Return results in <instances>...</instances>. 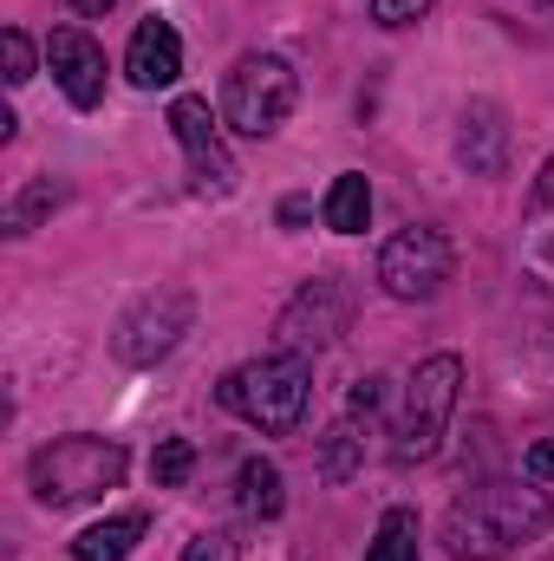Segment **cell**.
Wrapping results in <instances>:
<instances>
[{
    "instance_id": "obj_1",
    "label": "cell",
    "mask_w": 554,
    "mask_h": 561,
    "mask_svg": "<svg viewBox=\"0 0 554 561\" xmlns=\"http://www.w3.org/2000/svg\"><path fill=\"white\" fill-rule=\"evenodd\" d=\"M554 529V496L535 477H483L443 510V556L450 561H509L516 549Z\"/></svg>"
},
{
    "instance_id": "obj_2",
    "label": "cell",
    "mask_w": 554,
    "mask_h": 561,
    "mask_svg": "<svg viewBox=\"0 0 554 561\" xmlns=\"http://www.w3.org/2000/svg\"><path fill=\"white\" fill-rule=\"evenodd\" d=\"M131 470V450L118 437H92V431H72V437H53L33 450L26 463V490L46 503V510H72V503H99L125 483Z\"/></svg>"
},
{
    "instance_id": "obj_3",
    "label": "cell",
    "mask_w": 554,
    "mask_h": 561,
    "mask_svg": "<svg viewBox=\"0 0 554 561\" xmlns=\"http://www.w3.org/2000/svg\"><path fill=\"white\" fill-rule=\"evenodd\" d=\"M216 399H222V412L249 419L262 437H287V431H300L307 405H313V359L275 346V353L235 366V373L216 386Z\"/></svg>"
},
{
    "instance_id": "obj_4",
    "label": "cell",
    "mask_w": 554,
    "mask_h": 561,
    "mask_svg": "<svg viewBox=\"0 0 554 561\" xmlns=\"http://www.w3.org/2000/svg\"><path fill=\"white\" fill-rule=\"evenodd\" d=\"M457 399H463V359H457V353L417 359L412 379L399 386V412H392V463H424V457H437L443 431L457 419Z\"/></svg>"
},
{
    "instance_id": "obj_5",
    "label": "cell",
    "mask_w": 554,
    "mask_h": 561,
    "mask_svg": "<svg viewBox=\"0 0 554 561\" xmlns=\"http://www.w3.org/2000/svg\"><path fill=\"white\" fill-rule=\"evenodd\" d=\"M300 105V72L280 53H242L222 79V125L242 138H280Z\"/></svg>"
},
{
    "instance_id": "obj_6",
    "label": "cell",
    "mask_w": 554,
    "mask_h": 561,
    "mask_svg": "<svg viewBox=\"0 0 554 561\" xmlns=\"http://www.w3.org/2000/svg\"><path fill=\"white\" fill-rule=\"evenodd\" d=\"M189 327H196V300H189V287H150V294H138V300L118 313V327H112V353H118V366L150 373L157 359H170V353L183 346Z\"/></svg>"
},
{
    "instance_id": "obj_7",
    "label": "cell",
    "mask_w": 554,
    "mask_h": 561,
    "mask_svg": "<svg viewBox=\"0 0 554 561\" xmlns=\"http://www.w3.org/2000/svg\"><path fill=\"white\" fill-rule=\"evenodd\" d=\"M457 275V249H450V236L443 229H430V222H412V229H399L385 249H379V287L392 294V300H437L443 287Z\"/></svg>"
},
{
    "instance_id": "obj_8",
    "label": "cell",
    "mask_w": 554,
    "mask_h": 561,
    "mask_svg": "<svg viewBox=\"0 0 554 561\" xmlns=\"http://www.w3.org/2000/svg\"><path fill=\"white\" fill-rule=\"evenodd\" d=\"M346 327H353V287H346V275H320L280 307L275 346L280 353H307V359H313V353H326Z\"/></svg>"
},
{
    "instance_id": "obj_9",
    "label": "cell",
    "mask_w": 554,
    "mask_h": 561,
    "mask_svg": "<svg viewBox=\"0 0 554 561\" xmlns=\"http://www.w3.org/2000/svg\"><path fill=\"white\" fill-rule=\"evenodd\" d=\"M170 138H176L183 163H189L196 196H229V190H235L242 170H235V157H229V144H222V125H216L209 99H196V92L170 99Z\"/></svg>"
},
{
    "instance_id": "obj_10",
    "label": "cell",
    "mask_w": 554,
    "mask_h": 561,
    "mask_svg": "<svg viewBox=\"0 0 554 561\" xmlns=\"http://www.w3.org/2000/svg\"><path fill=\"white\" fill-rule=\"evenodd\" d=\"M46 66H53V85L66 92L72 112H99L105 105V46L85 26H53Z\"/></svg>"
},
{
    "instance_id": "obj_11",
    "label": "cell",
    "mask_w": 554,
    "mask_h": 561,
    "mask_svg": "<svg viewBox=\"0 0 554 561\" xmlns=\"http://www.w3.org/2000/svg\"><path fill=\"white\" fill-rule=\"evenodd\" d=\"M457 163L470 176H503L509 170V112L496 99H470L457 112Z\"/></svg>"
},
{
    "instance_id": "obj_12",
    "label": "cell",
    "mask_w": 554,
    "mask_h": 561,
    "mask_svg": "<svg viewBox=\"0 0 554 561\" xmlns=\"http://www.w3.org/2000/svg\"><path fill=\"white\" fill-rule=\"evenodd\" d=\"M125 79H131L138 92H163V85L183 79V33H176L170 20L150 13L138 33H131V46H125Z\"/></svg>"
},
{
    "instance_id": "obj_13",
    "label": "cell",
    "mask_w": 554,
    "mask_h": 561,
    "mask_svg": "<svg viewBox=\"0 0 554 561\" xmlns=\"http://www.w3.org/2000/svg\"><path fill=\"white\" fill-rule=\"evenodd\" d=\"M235 510L249 523H275L280 510H287V477H280L275 457H242V470H235Z\"/></svg>"
},
{
    "instance_id": "obj_14",
    "label": "cell",
    "mask_w": 554,
    "mask_h": 561,
    "mask_svg": "<svg viewBox=\"0 0 554 561\" xmlns=\"http://www.w3.org/2000/svg\"><path fill=\"white\" fill-rule=\"evenodd\" d=\"M143 536H150V516H143V510L105 516V523H92V529L72 542V561H131Z\"/></svg>"
},
{
    "instance_id": "obj_15",
    "label": "cell",
    "mask_w": 554,
    "mask_h": 561,
    "mask_svg": "<svg viewBox=\"0 0 554 561\" xmlns=\"http://www.w3.org/2000/svg\"><path fill=\"white\" fill-rule=\"evenodd\" d=\"M366 424L372 419L346 412V419L320 437V477H326V483H353V477H359V463H366Z\"/></svg>"
},
{
    "instance_id": "obj_16",
    "label": "cell",
    "mask_w": 554,
    "mask_h": 561,
    "mask_svg": "<svg viewBox=\"0 0 554 561\" xmlns=\"http://www.w3.org/2000/svg\"><path fill=\"white\" fill-rule=\"evenodd\" d=\"M320 216H326L333 236H359V229L372 222V183H366L359 170H339L333 190H326V203H320Z\"/></svg>"
},
{
    "instance_id": "obj_17",
    "label": "cell",
    "mask_w": 554,
    "mask_h": 561,
    "mask_svg": "<svg viewBox=\"0 0 554 561\" xmlns=\"http://www.w3.org/2000/svg\"><path fill=\"white\" fill-rule=\"evenodd\" d=\"M366 561H424V556H417V510L392 503V510L379 516V536H372Z\"/></svg>"
},
{
    "instance_id": "obj_18",
    "label": "cell",
    "mask_w": 554,
    "mask_h": 561,
    "mask_svg": "<svg viewBox=\"0 0 554 561\" xmlns=\"http://www.w3.org/2000/svg\"><path fill=\"white\" fill-rule=\"evenodd\" d=\"M53 209H59V183H53V176H33V183L7 203L0 229H7V236H33V229H39V216H53Z\"/></svg>"
},
{
    "instance_id": "obj_19",
    "label": "cell",
    "mask_w": 554,
    "mask_h": 561,
    "mask_svg": "<svg viewBox=\"0 0 554 561\" xmlns=\"http://www.w3.org/2000/svg\"><path fill=\"white\" fill-rule=\"evenodd\" d=\"M189 470H196V444H189V437H163V444H157V457H150L157 490H183V483H189Z\"/></svg>"
},
{
    "instance_id": "obj_20",
    "label": "cell",
    "mask_w": 554,
    "mask_h": 561,
    "mask_svg": "<svg viewBox=\"0 0 554 561\" xmlns=\"http://www.w3.org/2000/svg\"><path fill=\"white\" fill-rule=\"evenodd\" d=\"M183 561H242V542H235V529H196L183 542Z\"/></svg>"
},
{
    "instance_id": "obj_21",
    "label": "cell",
    "mask_w": 554,
    "mask_h": 561,
    "mask_svg": "<svg viewBox=\"0 0 554 561\" xmlns=\"http://www.w3.org/2000/svg\"><path fill=\"white\" fill-rule=\"evenodd\" d=\"M0 53H7V85H26V79L39 72V66H33V39H26L20 26L0 33Z\"/></svg>"
},
{
    "instance_id": "obj_22",
    "label": "cell",
    "mask_w": 554,
    "mask_h": 561,
    "mask_svg": "<svg viewBox=\"0 0 554 561\" xmlns=\"http://www.w3.org/2000/svg\"><path fill=\"white\" fill-rule=\"evenodd\" d=\"M430 7H437V0H372V20L399 33V26H417V20H424Z\"/></svg>"
},
{
    "instance_id": "obj_23",
    "label": "cell",
    "mask_w": 554,
    "mask_h": 561,
    "mask_svg": "<svg viewBox=\"0 0 554 561\" xmlns=\"http://www.w3.org/2000/svg\"><path fill=\"white\" fill-rule=\"evenodd\" d=\"M385 386H392L385 373L359 379V386H353V405H346V412H359V419H379V412H385Z\"/></svg>"
},
{
    "instance_id": "obj_24",
    "label": "cell",
    "mask_w": 554,
    "mask_h": 561,
    "mask_svg": "<svg viewBox=\"0 0 554 561\" xmlns=\"http://www.w3.org/2000/svg\"><path fill=\"white\" fill-rule=\"evenodd\" d=\"M522 463H529V477H535V483H554V444H529V457H522Z\"/></svg>"
},
{
    "instance_id": "obj_25",
    "label": "cell",
    "mask_w": 554,
    "mask_h": 561,
    "mask_svg": "<svg viewBox=\"0 0 554 561\" xmlns=\"http://www.w3.org/2000/svg\"><path fill=\"white\" fill-rule=\"evenodd\" d=\"M535 209H542V216H554V157L542 163V176H535Z\"/></svg>"
},
{
    "instance_id": "obj_26",
    "label": "cell",
    "mask_w": 554,
    "mask_h": 561,
    "mask_svg": "<svg viewBox=\"0 0 554 561\" xmlns=\"http://www.w3.org/2000/svg\"><path fill=\"white\" fill-rule=\"evenodd\" d=\"M112 7H118V0H72V13H85V20H105Z\"/></svg>"
},
{
    "instance_id": "obj_27",
    "label": "cell",
    "mask_w": 554,
    "mask_h": 561,
    "mask_svg": "<svg viewBox=\"0 0 554 561\" xmlns=\"http://www.w3.org/2000/svg\"><path fill=\"white\" fill-rule=\"evenodd\" d=\"M549 262H554V242H549Z\"/></svg>"
}]
</instances>
